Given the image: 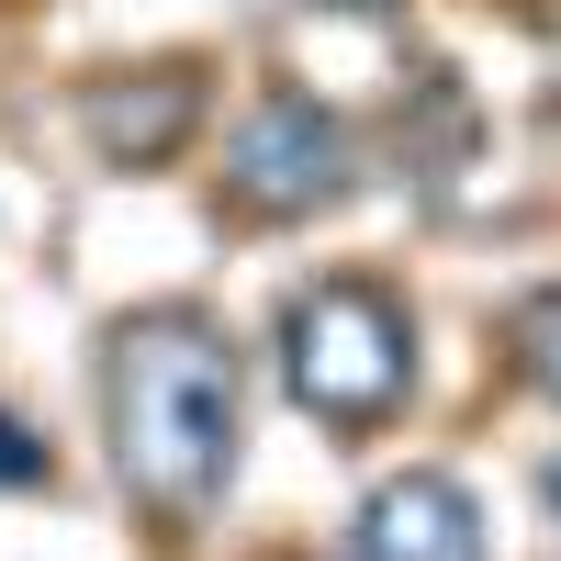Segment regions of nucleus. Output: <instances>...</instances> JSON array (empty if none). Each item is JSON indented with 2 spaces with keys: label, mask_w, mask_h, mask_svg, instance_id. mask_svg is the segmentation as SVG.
<instances>
[{
  "label": "nucleus",
  "mask_w": 561,
  "mask_h": 561,
  "mask_svg": "<svg viewBox=\"0 0 561 561\" xmlns=\"http://www.w3.org/2000/svg\"><path fill=\"white\" fill-rule=\"evenodd\" d=\"M102 438L113 483L158 539H203L248 460V348L214 304H135L102 325Z\"/></svg>",
  "instance_id": "f257e3e1"
},
{
  "label": "nucleus",
  "mask_w": 561,
  "mask_h": 561,
  "mask_svg": "<svg viewBox=\"0 0 561 561\" xmlns=\"http://www.w3.org/2000/svg\"><path fill=\"white\" fill-rule=\"evenodd\" d=\"M270 370H280V404L325 438H382L393 415L415 404V304L370 270H325L280 293L270 325Z\"/></svg>",
  "instance_id": "f03ea898"
},
{
  "label": "nucleus",
  "mask_w": 561,
  "mask_h": 561,
  "mask_svg": "<svg viewBox=\"0 0 561 561\" xmlns=\"http://www.w3.org/2000/svg\"><path fill=\"white\" fill-rule=\"evenodd\" d=\"M359 192V124L314 90H259L225 135V203L248 225H314Z\"/></svg>",
  "instance_id": "7ed1b4c3"
},
{
  "label": "nucleus",
  "mask_w": 561,
  "mask_h": 561,
  "mask_svg": "<svg viewBox=\"0 0 561 561\" xmlns=\"http://www.w3.org/2000/svg\"><path fill=\"white\" fill-rule=\"evenodd\" d=\"M214 113V68L203 57H147V68H102L79 90V135L102 169H169Z\"/></svg>",
  "instance_id": "20e7f679"
},
{
  "label": "nucleus",
  "mask_w": 561,
  "mask_h": 561,
  "mask_svg": "<svg viewBox=\"0 0 561 561\" xmlns=\"http://www.w3.org/2000/svg\"><path fill=\"white\" fill-rule=\"evenodd\" d=\"M348 561H494V528H483V494L415 460V472L370 483L359 517H348Z\"/></svg>",
  "instance_id": "39448f33"
},
{
  "label": "nucleus",
  "mask_w": 561,
  "mask_h": 561,
  "mask_svg": "<svg viewBox=\"0 0 561 561\" xmlns=\"http://www.w3.org/2000/svg\"><path fill=\"white\" fill-rule=\"evenodd\" d=\"M505 348H517L528 393H550V404H561V280H539V293L517 304V325H505Z\"/></svg>",
  "instance_id": "423d86ee"
},
{
  "label": "nucleus",
  "mask_w": 561,
  "mask_h": 561,
  "mask_svg": "<svg viewBox=\"0 0 561 561\" xmlns=\"http://www.w3.org/2000/svg\"><path fill=\"white\" fill-rule=\"evenodd\" d=\"M0 494H57V438L23 404H0Z\"/></svg>",
  "instance_id": "0eeeda50"
},
{
  "label": "nucleus",
  "mask_w": 561,
  "mask_h": 561,
  "mask_svg": "<svg viewBox=\"0 0 561 561\" xmlns=\"http://www.w3.org/2000/svg\"><path fill=\"white\" fill-rule=\"evenodd\" d=\"M304 12H337V23H359V12H393V0H304Z\"/></svg>",
  "instance_id": "6e6552de"
},
{
  "label": "nucleus",
  "mask_w": 561,
  "mask_h": 561,
  "mask_svg": "<svg viewBox=\"0 0 561 561\" xmlns=\"http://www.w3.org/2000/svg\"><path fill=\"white\" fill-rule=\"evenodd\" d=\"M539 505H550V517H561V449L539 460Z\"/></svg>",
  "instance_id": "1a4fd4ad"
}]
</instances>
